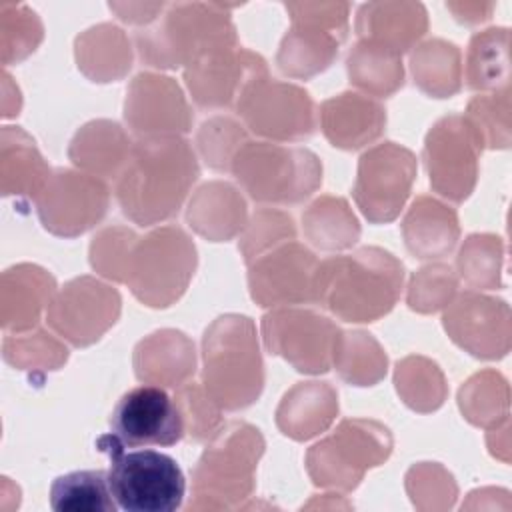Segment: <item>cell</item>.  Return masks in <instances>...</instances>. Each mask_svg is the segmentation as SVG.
I'll list each match as a JSON object with an SVG mask.
<instances>
[{
    "label": "cell",
    "mask_w": 512,
    "mask_h": 512,
    "mask_svg": "<svg viewBox=\"0 0 512 512\" xmlns=\"http://www.w3.org/2000/svg\"><path fill=\"white\" fill-rule=\"evenodd\" d=\"M198 176V156L184 136H144L134 142L114 196L128 220L154 226L178 214Z\"/></svg>",
    "instance_id": "obj_1"
},
{
    "label": "cell",
    "mask_w": 512,
    "mask_h": 512,
    "mask_svg": "<svg viewBox=\"0 0 512 512\" xmlns=\"http://www.w3.org/2000/svg\"><path fill=\"white\" fill-rule=\"evenodd\" d=\"M404 264L388 250L362 246L352 254L320 260L314 278V304L344 322H376L398 302Z\"/></svg>",
    "instance_id": "obj_2"
},
{
    "label": "cell",
    "mask_w": 512,
    "mask_h": 512,
    "mask_svg": "<svg viewBox=\"0 0 512 512\" xmlns=\"http://www.w3.org/2000/svg\"><path fill=\"white\" fill-rule=\"evenodd\" d=\"M256 324L244 314L218 316L202 336V386L228 412L252 406L264 390Z\"/></svg>",
    "instance_id": "obj_3"
},
{
    "label": "cell",
    "mask_w": 512,
    "mask_h": 512,
    "mask_svg": "<svg viewBox=\"0 0 512 512\" xmlns=\"http://www.w3.org/2000/svg\"><path fill=\"white\" fill-rule=\"evenodd\" d=\"M266 442L258 428L230 420L208 440L192 470V500L188 510L242 508L256 484V468Z\"/></svg>",
    "instance_id": "obj_4"
},
{
    "label": "cell",
    "mask_w": 512,
    "mask_h": 512,
    "mask_svg": "<svg viewBox=\"0 0 512 512\" xmlns=\"http://www.w3.org/2000/svg\"><path fill=\"white\" fill-rule=\"evenodd\" d=\"M136 50L144 64L174 70L196 58L238 46L236 28L222 4L176 2L160 22L136 30Z\"/></svg>",
    "instance_id": "obj_5"
},
{
    "label": "cell",
    "mask_w": 512,
    "mask_h": 512,
    "mask_svg": "<svg viewBox=\"0 0 512 512\" xmlns=\"http://www.w3.org/2000/svg\"><path fill=\"white\" fill-rule=\"evenodd\" d=\"M230 172L242 190L260 204H300L322 184V162L304 146L246 142Z\"/></svg>",
    "instance_id": "obj_6"
},
{
    "label": "cell",
    "mask_w": 512,
    "mask_h": 512,
    "mask_svg": "<svg viewBox=\"0 0 512 512\" xmlns=\"http://www.w3.org/2000/svg\"><path fill=\"white\" fill-rule=\"evenodd\" d=\"M96 448L110 458L108 486L120 510L174 512L182 506L186 478L172 456L158 450L126 452L110 432L96 440Z\"/></svg>",
    "instance_id": "obj_7"
},
{
    "label": "cell",
    "mask_w": 512,
    "mask_h": 512,
    "mask_svg": "<svg viewBox=\"0 0 512 512\" xmlns=\"http://www.w3.org/2000/svg\"><path fill=\"white\" fill-rule=\"evenodd\" d=\"M198 264L190 236L176 224L150 230L132 244L124 284L150 308L172 306L188 288Z\"/></svg>",
    "instance_id": "obj_8"
},
{
    "label": "cell",
    "mask_w": 512,
    "mask_h": 512,
    "mask_svg": "<svg viewBox=\"0 0 512 512\" xmlns=\"http://www.w3.org/2000/svg\"><path fill=\"white\" fill-rule=\"evenodd\" d=\"M390 430L368 418H344L336 430L306 452V470L320 488L354 490L364 474L392 454Z\"/></svg>",
    "instance_id": "obj_9"
},
{
    "label": "cell",
    "mask_w": 512,
    "mask_h": 512,
    "mask_svg": "<svg viewBox=\"0 0 512 512\" xmlns=\"http://www.w3.org/2000/svg\"><path fill=\"white\" fill-rule=\"evenodd\" d=\"M292 26L284 34L276 64L288 78L308 80L324 72L348 36L346 2H286Z\"/></svg>",
    "instance_id": "obj_10"
},
{
    "label": "cell",
    "mask_w": 512,
    "mask_h": 512,
    "mask_svg": "<svg viewBox=\"0 0 512 512\" xmlns=\"http://www.w3.org/2000/svg\"><path fill=\"white\" fill-rule=\"evenodd\" d=\"M234 110L250 132L272 142L306 140L316 130V106L310 94L270 76L250 84Z\"/></svg>",
    "instance_id": "obj_11"
},
{
    "label": "cell",
    "mask_w": 512,
    "mask_h": 512,
    "mask_svg": "<svg viewBox=\"0 0 512 512\" xmlns=\"http://www.w3.org/2000/svg\"><path fill=\"white\" fill-rule=\"evenodd\" d=\"M262 340L270 354L282 356L302 374H324L332 368L340 328L308 308H274L262 316Z\"/></svg>",
    "instance_id": "obj_12"
},
{
    "label": "cell",
    "mask_w": 512,
    "mask_h": 512,
    "mask_svg": "<svg viewBox=\"0 0 512 512\" xmlns=\"http://www.w3.org/2000/svg\"><path fill=\"white\" fill-rule=\"evenodd\" d=\"M416 156L406 146L382 142L368 148L356 170L352 196L364 218L388 224L404 208L416 180Z\"/></svg>",
    "instance_id": "obj_13"
},
{
    "label": "cell",
    "mask_w": 512,
    "mask_h": 512,
    "mask_svg": "<svg viewBox=\"0 0 512 512\" xmlns=\"http://www.w3.org/2000/svg\"><path fill=\"white\" fill-rule=\"evenodd\" d=\"M482 144L462 114H446L424 138L422 160L430 186L450 202H464L478 180Z\"/></svg>",
    "instance_id": "obj_14"
},
{
    "label": "cell",
    "mask_w": 512,
    "mask_h": 512,
    "mask_svg": "<svg viewBox=\"0 0 512 512\" xmlns=\"http://www.w3.org/2000/svg\"><path fill=\"white\" fill-rule=\"evenodd\" d=\"M42 226L62 238L94 228L108 212L110 190L102 178L72 168H58L34 198Z\"/></svg>",
    "instance_id": "obj_15"
},
{
    "label": "cell",
    "mask_w": 512,
    "mask_h": 512,
    "mask_svg": "<svg viewBox=\"0 0 512 512\" xmlns=\"http://www.w3.org/2000/svg\"><path fill=\"white\" fill-rule=\"evenodd\" d=\"M120 310L116 288L94 276H78L56 290L46 308V322L72 346L86 348L116 324Z\"/></svg>",
    "instance_id": "obj_16"
},
{
    "label": "cell",
    "mask_w": 512,
    "mask_h": 512,
    "mask_svg": "<svg viewBox=\"0 0 512 512\" xmlns=\"http://www.w3.org/2000/svg\"><path fill=\"white\" fill-rule=\"evenodd\" d=\"M320 260L304 244L284 242L248 264L250 298L262 308L314 302Z\"/></svg>",
    "instance_id": "obj_17"
},
{
    "label": "cell",
    "mask_w": 512,
    "mask_h": 512,
    "mask_svg": "<svg viewBox=\"0 0 512 512\" xmlns=\"http://www.w3.org/2000/svg\"><path fill=\"white\" fill-rule=\"evenodd\" d=\"M184 432L176 400L154 384L128 390L110 414V434L126 448L174 446Z\"/></svg>",
    "instance_id": "obj_18"
},
{
    "label": "cell",
    "mask_w": 512,
    "mask_h": 512,
    "mask_svg": "<svg viewBox=\"0 0 512 512\" xmlns=\"http://www.w3.org/2000/svg\"><path fill=\"white\" fill-rule=\"evenodd\" d=\"M266 60L246 48H222L208 52L184 68V82L200 108H236L242 92L266 78Z\"/></svg>",
    "instance_id": "obj_19"
},
{
    "label": "cell",
    "mask_w": 512,
    "mask_h": 512,
    "mask_svg": "<svg viewBox=\"0 0 512 512\" xmlns=\"http://www.w3.org/2000/svg\"><path fill=\"white\" fill-rule=\"evenodd\" d=\"M454 344L480 360H498L510 350V308L504 300L466 290L452 298L442 316Z\"/></svg>",
    "instance_id": "obj_20"
},
{
    "label": "cell",
    "mask_w": 512,
    "mask_h": 512,
    "mask_svg": "<svg viewBox=\"0 0 512 512\" xmlns=\"http://www.w3.org/2000/svg\"><path fill=\"white\" fill-rule=\"evenodd\" d=\"M124 120L138 138L182 136L190 132L194 116L174 78L140 72L126 90Z\"/></svg>",
    "instance_id": "obj_21"
},
{
    "label": "cell",
    "mask_w": 512,
    "mask_h": 512,
    "mask_svg": "<svg viewBox=\"0 0 512 512\" xmlns=\"http://www.w3.org/2000/svg\"><path fill=\"white\" fill-rule=\"evenodd\" d=\"M320 128L334 148L358 150L386 130V108L360 92H342L320 104Z\"/></svg>",
    "instance_id": "obj_22"
},
{
    "label": "cell",
    "mask_w": 512,
    "mask_h": 512,
    "mask_svg": "<svg viewBox=\"0 0 512 512\" xmlns=\"http://www.w3.org/2000/svg\"><path fill=\"white\" fill-rule=\"evenodd\" d=\"M56 294V280L36 264H16L2 272L0 324L6 332L24 334L40 322Z\"/></svg>",
    "instance_id": "obj_23"
},
{
    "label": "cell",
    "mask_w": 512,
    "mask_h": 512,
    "mask_svg": "<svg viewBox=\"0 0 512 512\" xmlns=\"http://www.w3.org/2000/svg\"><path fill=\"white\" fill-rule=\"evenodd\" d=\"M194 372V342L180 330H156L134 348V374L144 384L180 388Z\"/></svg>",
    "instance_id": "obj_24"
},
{
    "label": "cell",
    "mask_w": 512,
    "mask_h": 512,
    "mask_svg": "<svg viewBox=\"0 0 512 512\" xmlns=\"http://www.w3.org/2000/svg\"><path fill=\"white\" fill-rule=\"evenodd\" d=\"M354 28L358 40L402 56L426 34L428 16L420 2H368L358 8Z\"/></svg>",
    "instance_id": "obj_25"
},
{
    "label": "cell",
    "mask_w": 512,
    "mask_h": 512,
    "mask_svg": "<svg viewBox=\"0 0 512 512\" xmlns=\"http://www.w3.org/2000/svg\"><path fill=\"white\" fill-rule=\"evenodd\" d=\"M338 416V392L330 382H298L276 408L278 430L296 440H310L330 428Z\"/></svg>",
    "instance_id": "obj_26"
},
{
    "label": "cell",
    "mask_w": 512,
    "mask_h": 512,
    "mask_svg": "<svg viewBox=\"0 0 512 512\" xmlns=\"http://www.w3.org/2000/svg\"><path fill=\"white\" fill-rule=\"evenodd\" d=\"M246 208V200L238 188L222 180H212L192 194L186 208V222L202 238L226 242L244 230L248 222Z\"/></svg>",
    "instance_id": "obj_27"
},
{
    "label": "cell",
    "mask_w": 512,
    "mask_h": 512,
    "mask_svg": "<svg viewBox=\"0 0 512 512\" xmlns=\"http://www.w3.org/2000/svg\"><path fill=\"white\" fill-rule=\"evenodd\" d=\"M402 236L414 258H444L454 250L460 238L458 214L448 204L422 194L412 200L402 220Z\"/></svg>",
    "instance_id": "obj_28"
},
{
    "label": "cell",
    "mask_w": 512,
    "mask_h": 512,
    "mask_svg": "<svg viewBox=\"0 0 512 512\" xmlns=\"http://www.w3.org/2000/svg\"><path fill=\"white\" fill-rule=\"evenodd\" d=\"M134 142L118 122L92 120L78 128L68 146V158L82 172L116 180L124 170Z\"/></svg>",
    "instance_id": "obj_29"
},
{
    "label": "cell",
    "mask_w": 512,
    "mask_h": 512,
    "mask_svg": "<svg viewBox=\"0 0 512 512\" xmlns=\"http://www.w3.org/2000/svg\"><path fill=\"white\" fill-rule=\"evenodd\" d=\"M0 176L2 194L36 198L52 176L50 166L44 162L32 136L18 126L2 128L0 144Z\"/></svg>",
    "instance_id": "obj_30"
},
{
    "label": "cell",
    "mask_w": 512,
    "mask_h": 512,
    "mask_svg": "<svg viewBox=\"0 0 512 512\" xmlns=\"http://www.w3.org/2000/svg\"><path fill=\"white\" fill-rule=\"evenodd\" d=\"M74 54L78 68L92 82H114L132 68L128 36L114 24H98L76 38Z\"/></svg>",
    "instance_id": "obj_31"
},
{
    "label": "cell",
    "mask_w": 512,
    "mask_h": 512,
    "mask_svg": "<svg viewBox=\"0 0 512 512\" xmlns=\"http://www.w3.org/2000/svg\"><path fill=\"white\" fill-rule=\"evenodd\" d=\"M510 32L488 28L470 38L464 80L470 90L498 92L510 88Z\"/></svg>",
    "instance_id": "obj_32"
},
{
    "label": "cell",
    "mask_w": 512,
    "mask_h": 512,
    "mask_svg": "<svg viewBox=\"0 0 512 512\" xmlns=\"http://www.w3.org/2000/svg\"><path fill=\"white\" fill-rule=\"evenodd\" d=\"M414 84L432 98H450L462 88L460 48L442 38H432L410 52Z\"/></svg>",
    "instance_id": "obj_33"
},
{
    "label": "cell",
    "mask_w": 512,
    "mask_h": 512,
    "mask_svg": "<svg viewBox=\"0 0 512 512\" xmlns=\"http://www.w3.org/2000/svg\"><path fill=\"white\" fill-rule=\"evenodd\" d=\"M346 72L350 84L370 98H388L404 86L402 56L366 40H358L350 48Z\"/></svg>",
    "instance_id": "obj_34"
},
{
    "label": "cell",
    "mask_w": 512,
    "mask_h": 512,
    "mask_svg": "<svg viewBox=\"0 0 512 512\" xmlns=\"http://www.w3.org/2000/svg\"><path fill=\"white\" fill-rule=\"evenodd\" d=\"M308 242L326 252L352 248L360 238V222L348 202L340 196H320L302 214Z\"/></svg>",
    "instance_id": "obj_35"
},
{
    "label": "cell",
    "mask_w": 512,
    "mask_h": 512,
    "mask_svg": "<svg viewBox=\"0 0 512 512\" xmlns=\"http://www.w3.org/2000/svg\"><path fill=\"white\" fill-rule=\"evenodd\" d=\"M332 368L352 386H374L386 376L388 356L372 334L340 330Z\"/></svg>",
    "instance_id": "obj_36"
},
{
    "label": "cell",
    "mask_w": 512,
    "mask_h": 512,
    "mask_svg": "<svg viewBox=\"0 0 512 512\" xmlns=\"http://www.w3.org/2000/svg\"><path fill=\"white\" fill-rule=\"evenodd\" d=\"M50 506L56 512H114L118 508L104 470H76L58 476L50 486Z\"/></svg>",
    "instance_id": "obj_37"
},
{
    "label": "cell",
    "mask_w": 512,
    "mask_h": 512,
    "mask_svg": "<svg viewBox=\"0 0 512 512\" xmlns=\"http://www.w3.org/2000/svg\"><path fill=\"white\" fill-rule=\"evenodd\" d=\"M394 384L404 404L416 412L438 410L448 394L446 380L436 362L424 356H406L398 360Z\"/></svg>",
    "instance_id": "obj_38"
},
{
    "label": "cell",
    "mask_w": 512,
    "mask_h": 512,
    "mask_svg": "<svg viewBox=\"0 0 512 512\" xmlns=\"http://www.w3.org/2000/svg\"><path fill=\"white\" fill-rule=\"evenodd\" d=\"M458 406L464 418L476 426L494 428L508 422V384L502 374L482 370L458 392Z\"/></svg>",
    "instance_id": "obj_39"
},
{
    "label": "cell",
    "mask_w": 512,
    "mask_h": 512,
    "mask_svg": "<svg viewBox=\"0 0 512 512\" xmlns=\"http://www.w3.org/2000/svg\"><path fill=\"white\" fill-rule=\"evenodd\" d=\"M502 256L504 244L494 234H472L464 240L456 268L460 278L480 290H492L502 286Z\"/></svg>",
    "instance_id": "obj_40"
},
{
    "label": "cell",
    "mask_w": 512,
    "mask_h": 512,
    "mask_svg": "<svg viewBox=\"0 0 512 512\" xmlns=\"http://www.w3.org/2000/svg\"><path fill=\"white\" fill-rule=\"evenodd\" d=\"M510 88L474 96L462 114L476 132L482 148L510 146Z\"/></svg>",
    "instance_id": "obj_41"
},
{
    "label": "cell",
    "mask_w": 512,
    "mask_h": 512,
    "mask_svg": "<svg viewBox=\"0 0 512 512\" xmlns=\"http://www.w3.org/2000/svg\"><path fill=\"white\" fill-rule=\"evenodd\" d=\"M4 360L20 370H58L68 360V348L44 330L6 336L2 342Z\"/></svg>",
    "instance_id": "obj_42"
},
{
    "label": "cell",
    "mask_w": 512,
    "mask_h": 512,
    "mask_svg": "<svg viewBox=\"0 0 512 512\" xmlns=\"http://www.w3.org/2000/svg\"><path fill=\"white\" fill-rule=\"evenodd\" d=\"M246 126L230 116H212L196 132V148L204 164L216 172H230L236 152L248 142Z\"/></svg>",
    "instance_id": "obj_43"
},
{
    "label": "cell",
    "mask_w": 512,
    "mask_h": 512,
    "mask_svg": "<svg viewBox=\"0 0 512 512\" xmlns=\"http://www.w3.org/2000/svg\"><path fill=\"white\" fill-rule=\"evenodd\" d=\"M296 240V226L292 216L274 208H258L240 232L238 250L246 266L264 252Z\"/></svg>",
    "instance_id": "obj_44"
},
{
    "label": "cell",
    "mask_w": 512,
    "mask_h": 512,
    "mask_svg": "<svg viewBox=\"0 0 512 512\" xmlns=\"http://www.w3.org/2000/svg\"><path fill=\"white\" fill-rule=\"evenodd\" d=\"M42 22L22 4L0 6V38H2V64L20 62L36 50L42 42Z\"/></svg>",
    "instance_id": "obj_45"
},
{
    "label": "cell",
    "mask_w": 512,
    "mask_h": 512,
    "mask_svg": "<svg viewBox=\"0 0 512 512\" xmlns=\"http://www.w3.org/2000/svg\"><path fill=\"white\" fill-rule=\"evenodd\" d=\"M458 290V276L448 264H428L414 272L406 304L420 314H434L446 308Z\"/></svg>",
    "instance_id": "obj_46"
},
{
    "label": "cell",
    "mask_w": 512,
    "mask_h": 512,
    "mask_svg": "<svg viewBox=\"0 0 512 512\" xmlns=\"http://www.w3.org/2000/svg\"><path fill=\"white\" fill-rule=\"evenodd\" d=\"M406 490L420 510H446L454 506L458 486L454 476L436 462L414 464L406 472Z\"/></svg>",
    "instance_id": "obj_47"
},
{
    "label": "cell",
    "mask_w": 512,
    "mask_h": 512,
    "mask_svg": "<svg viewBox=\"0 0 512 512\" xmlns=\"http://www.w3.org/2000/svg\"><path fill=\"white\" fill-rule=\"evenodd\" d=\"M174 400L182 412L184 436L192 442H208L224 424L222 408L210 398L202 384L186 382L176 388Z\"/></svg>",
    "instance_id": "obj_48"
},
{
    "label": "cell",
    "mask_w": 512,
    "mask_h": 512,
    "mask_svg": "<svg viewBox=\"0 0 512 512\" xmlns=\"http://www.w3.org/2000/svg\"><path fill=\"white\" fill-rule=\"evenodd\" d=\"M136 238V232L126 226L100 230L90 242V266L108 280L124 282L128 256Z\"/></svg>",
    "instance_id": "obj_49"
},
{
    "label": "cell",
    "mask_w": 512,
    "mask_h": 512,
    "mask_svg": "<svg viewBox=\"0 0 512 512\" xmlns=\"http://www.w3.org/2000/svg\"><path fill=\"white\" fill-rule=\"evenodd\" d=\"M110 10H114L118 14L120 20L128 22V24H144L148 26L150 22H154L158 18V14L162 10H166V4H144V2H110L108 4Z\"/></svg>",
    "instance_id": "obj_50"
}]
</instances>
